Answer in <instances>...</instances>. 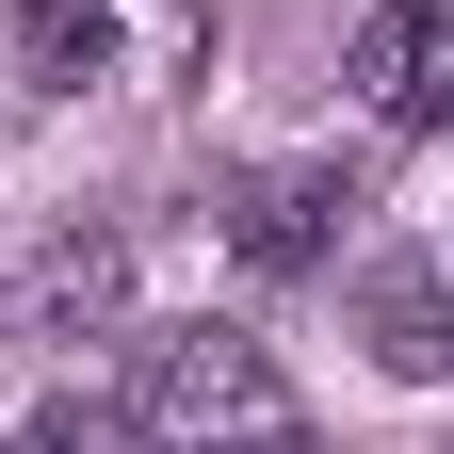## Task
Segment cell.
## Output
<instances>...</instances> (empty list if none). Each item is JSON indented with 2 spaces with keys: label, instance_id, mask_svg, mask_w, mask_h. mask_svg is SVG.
Returning <instances> with one entry per match:
<instances>
[{
  "label": "cell",
  "instance_id": "obj_1",
  "mask_svg": "<svg viewBox=\"0 0 454 454\" xmlns=\"http://www.w3.org/2000/svg\"><path fill=\"white\" fill-rule=\"evenodd\" d=\"M130 438H162V454H244V438H293V373H276L244 325H162L146 357H130Z\"/></svg>",
  "mask_w": 454,
  "mask_h": 454
},
{
  "label": "cell",
  "instance_id": "obj_2",
  "mask_svg": "<svg viewBox=\"0 0 454 454\" xmlns=\"http://www.w3.org/2000/svg\"><path fill=\"white\" fill-rule=\"evenodd\" d=\"M357 98L389 114V130H454V17L438 0H389V17H357Z\"/></svg>",
  "mask_w": 454,
  "mask_h": 454
},
{
  "label": "cell",
  "instance_id": "obj_3",
  "mask_svg": "<svg viewBox=\"0 0 454 454\" xmlns=\"http://www.w3.org/2000/svg\"><path fill=\"white\" fill-rule=\"evenodd\" d=\"M340 211H357V179H325V162H260L244 195H227V244H244L260 276H309L340 244Z\"/></svg>",
  "mask_w": 454,
  "mask_h": 454
},
{
  "label": "cell",
  "instance_id": "obj_4",
  "mask_svg": "<svg viewBox=\"0 0 454 454\" xmlns=\"http://www.w3.org/2000/svg\"><path fill=\"white\" fill-rule=\"evenodd\" d=\"M114 309H130V244H114V227H66V244L33 260V293H17V340H82Z\"/></svg>",
  "mask_w": 454,
  "mask_h": 454
},
{
  "label": "cell",
  "instance_id": "obj_5",
  "mask_svg": "<svg viewBox=\"0 0 454 454\" xmlns=\"http://www.w3.org/2000/svg\"><path fill=\"white\" fill-rule=\"evenodd\" d=\"M0 33H17V82L33 98H66V82L114 66V17H98V0H0Z\"/></svg>",
  "mask_w": 454,
  "mask_h": 454
},
{
  "label": "cell",
  "instance_id": "obj_6",
  "mask_svg": "<svg viewBox=\"0 0 454 454\" xmlns=\"http://www.w3.org/2000/svg\"><path fill=\"white\" fill-rule=\"evenodd\" d=\"M357 309H373V357H389V373H454V276L389 260V276H373Z\"/></svg>",
  "mask_w": 454,
  "mask_h": 454
},
{
  "label": "cell",
  "instance_id": "obj_7",
  "mask_svg": "<svg viewBox=\"0 0 454 454\" xmlns=\"http://www.w3.org/2000/svg\"><path fill=\"white\" fill-rule=\"evenodd\" d=\"M17 454H146V438H130V406H33Z\"/></svg>",
  "mask_w": 454,
  "mask_h": 454
},
{
  "label": "cell",
  "instance_id": "obj_8",
  "mask_svg": "<svg viewBox=\"0 0 454 454\" xmlns=\"http://www.w3.org/2000/svg\"><path fill=\"white\" fill-rule=\"evenodd\" d=\"M244 454H309V438H244Z\"/></svg>",
  "mask_w": 454,
  "mask_h": 454
}]
</instances>
